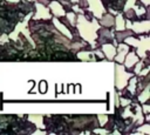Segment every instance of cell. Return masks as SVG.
<instances>
[{"mask_svg": "<svg viewBox=\"0 0 150 135\" xmlns=\"http://www.w3.org/2000/svg\"><path fill=\"white\" fill-rule=\"evenodd\" d=\"M46 86H47L46 81H41V82H40V87H41L40 92H41V93H45V92H46Z\"/></svg>", "mask_w": 150, "mask_h": 135, "instance_id": "obj_1", "label": "cell"}]
</instances>
